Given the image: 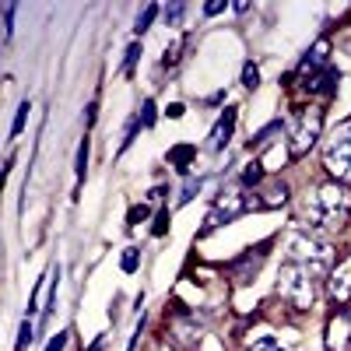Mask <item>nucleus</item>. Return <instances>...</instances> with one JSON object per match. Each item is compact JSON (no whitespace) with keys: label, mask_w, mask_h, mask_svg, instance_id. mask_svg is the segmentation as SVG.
I'll return each instance as SVG.
<instances>
[{"label":"nucleus","mask_w":351,"mask_h":351,"mask_svg":"<svg viewBox=\"0 0 351 351\" xmlns=\"http://www.w3.org/2000/svg\"><path fill=\"white\" fill-rule=\"evenodd\" d=\"M306 228L313 232H341L351 218V190L344 183H324L316 186L313 197H306Z\"/></svg>","instance_id":"nucleus-1"},{"label":"nucleus","mask_w":351,"mask_h":351,"mask_svg":"<svg viewBox=\"0 0 351 351\" xmlns=\"http://www.w3.org/2000/svg\"><path fill=\"white\" fill-rule=\"evenodd\" d=\"M285 253L291 263H299V267H306L313 278H324L330 271V260H334V250L327 239H319L313 228L306 225H295L288 232V239H285Z\"/></svg>","instance_id":"nucleus-2"},{"label":"nucleus","mask_w":351,"mask_h":351,"mask_svg":"<svg viewBox=\"0 0 351 351\" xmlns=\"http://www.w3.org/2000/svg\"><path fill=\"white\" fill-rule=\"evenodd\" d=\"M278 295L291 306V309H313L316 302V278L299 267V263H285V267L278 271Z\"/></svg>","instance_id":"nucleus-3"},{"label":"nucleus","mask_w":351,"mask_h":351,"mask_svg":"<svg viewBox=\"0 0 351 351\" xmlns=\"http://www.w3.org/2000/svg\"><path fill=\"white\" fill-rule=\"evenodd\" d=\"M253 208H260V197L246 193V186L221 190L218 200H215V208H211V215H208V221H204V228H200V236H208V232H215V228H221L228 221H236L239 215H246Z\"/></svg>","instance_id":"nucleus-4"},{"label":"nucleus","mask_w":351,"mask_h":351,"mask_svg":"<svg viewBox=\"0 0 351 351\" xmlns=\"http://www.w3.org/2000/svg\"><path fill=\"white\" fill-rule=\"evenodd\" d=\"M319 134H324V109L319 106H309L302 116H299V123L291 127V141H288V148H291V158H302L316 148V141Z\"/></svg>","instance_id":"nucleus-5"},{"label":"nucleus","mask_w":351,"mask_h":351,"mask_svg":"<svg viewBox=\"0 0 351 351\" xmlns=\"http://www.w3.org/2000/svg\"><path fill=\"white\" fill-rule=\"evenodd\" d=\"M236 123H239V109L228 106V109L218 116V123H215V130H211V141H208V148H211L215 155H221V152L228 148L232 134H236Z\"/></svg>","instance_id":"nucleus-6"},{"label":"nucleus","mask_w":351,"mask_h":351,"mask_svg":"<svg viewBox=\"0 0 351 351\" xmlns=\"http://www.w3.org/2000/svg\"><path fill=\"white\" fill-rule=\"evenodd\" d=\"M267 260V243H260L256 250H250V253H243L236 263H232V278H236L239 285H250L253 278H256V271H260V263Z\"/></svg>","instance_id":"nucleus-7"},{"label":"nucleus","mask_w":351,"mask_h":351,"mask_svg":"<svg viewBox=\"0 0 351 351\" xmlns=\"http://www.w3.org/2000/svg\"><path fill=\"white\" fill-rule=\"evenodd\" d=\"M172 334H176V341H180V344L193 348V344L200 341V334H204V324L197 319V313H186V309H180V313L172 316Z\"/></svg>","instance_id":"nucleus-8"},{"label":"nucleus","mask_w":351,"mask_h":351,"mask_svg":"<svg viewBox=\"0 0 351 351\" xmlns=\"http://www.w3.org/2000/svg\"><path fill=\"white\" fill-rule=\"evenodd\" d=\"M327 291L334 302H348L351 299V256H344L337 267L327 274Z\"/></svg>","instance_id":"nucleus-9"},{"label":"nucleus","mask_w":351,"mask_h":351,"mask_svg":"<svg viewBox=\"0 0 351 351\" xmlns=\"http://www.w3.org/2000/svg\"><path fill=\"white\" fill-rule=\"evenodd\" d=\"M324 341H327V351H348V348H351V316H348V313L330 316Z\"/></svg>","instance_id":"nucleus-10"},{"label":"nucleus","mask_w":351,"mask_h":351,"mask_svg":"<svg viewBox=\"0 0 351 351\" xmlns=\"http://www.w3.org/2000/svg\"><path fill=\"white\" fill-rule=\"evenodd\" d=\"M306 88H309V95H319V99H330V95L337 92V71H334V67H324V71H316V74H309Z\"/></svg>","instance_id":"nucleus-11"},{"label":"nucleus","mask_w":351,"mask_h":351,"mask_svg":"<svg viewBox=\"0 0 351 351\" xmlns=\"http://www.w3.org/2000/svg\"><path fill=\"white\" fill-rule=\"evenodd\" d=\"M288 158H291V148H288L285 141H274L271 148H263V155H260L256 162H260V169H263V172H281Z\"/></svg>","instance_id":"nucleus-12"},{"label":"nucleus","mask_w":351,"mask_h":351,"mask_svg":"<svg viewBox=\"0 0 351 351\" xmlns=\"http://www.w3.org/2000/svg\"><path fill=\"white\" fill-rule=\"evenodd\" d=\"M327 60H330V39H316L313 49L302 56V71L316 74V71H324V67H327Z\"/></svg>","instance_id":"nucleus-13"},{"label":"nucleus","mask_w":351,"mask_h":351,"mask_svg":"<svg viewBox=\"0 0 351 351\" xmlns=\"http://www.w3.org/2000/svg\"><path fill=\"white\" fill-rule=\"evenodd\" d=\"M288 197H291V186L285 180H271L260 190V208H281V204H288Z\"/></svg>","instance_id":"nucleus-14"},{"label":"nucleus","mask_w":351,"mask_h":351,"mask_svg":"<svg viewBox=\"0 0 351 351\" xmlns=\"http://www.w3.org/2000/svg\"><path fill=\"white\" fill-rule=\"evenodd\" d=\"M281 130H285L281 120H274V123H267L263 130H256V134L250 137V152H253V148H271V144H274V134H281Z\"/></svg>","instance_id":"nucleus-15"},{"label":"nucleus","mask_w":351,"mask_h":351,"mask_svg":"<svg viewBox=\"0 0 351 351\" xmlns=\"http://www.w3.org/2000/svg\"><path fill=\"white\" fill-rule=\"evenodd\" d=\"M186 46H190V39H186V36H180V39H176L172 46H165V56H162V67H169V71H172L176 64L183 60V49H186Z\"/></svg>","instance_id":"nucleus-16"},{"label":"nucleus","mask_w":351,"mask_h":351,"mask_svg":"<svg viewBox=\"0 0 351 351\" xmlns=\"http://www.w3.org/2000/svg\"><path fill=\"white\" fill-rule=\"evenodd\" d=\"M158 14H162V8H158V4H148V8H144V11L137 14V25H134V32H137V36H144V32H148V28H152V21H155Z\"/></svg>","instance_id":"nucleus-17"},{"label":"nucleus","mask_w":351,"mask_h":351,"mask_svg":"<svg viewBox=\"0 0 351 351\" xmlns=\"http://www.w3.org/2000/svg\"><path fill=\"white\" fill-rule=\"evenodd\" d=\"M137 267H141V250L137 246H127L123 256H120V271L123 274H137Z\"/></svg>","instance_id":"nucleus-18"},{"label":"nucleus","mask_w":351,"mask_h":351,"mask_svg":"<svg viewBox=\"0 0 351 351\" xmlns=\"http://www.w3.org/2000/svg\"><path fill=\"white\" fill-rule=\"evenodd\" d=\"M169 158L176 162V169H180V172H186L190 169V158H193V148H190V144H180V148L169 152Z\"/></svg>","instance_id":"nucleus-19"},{"label":"nucleus","mask_w":351,"mask_h":351,"mask_svg":"<svg viewBox=\"0 0 351 351\" xmlns=\"http://www.w3.org/2000/svg\"><path fill=\"white\" fill-rule=\"evenodd\" d=\"M28 109H32L28 102H21V106H18V112H14V123H11V141H14V137H21V130H25V123H28Z\"/></svg>","instance_id":"nucleus-20"},{"label":"nucleus","mask_w":351,"mask_h":351,"mask_svg":"<svg viewBox=\"0 0 351 351\" xmlns=\"http://www.w3.org/2000/svg\"><path fill=\"white\" fill-rule=\"evenodd\" d=\"M88 148H92V141H81L77 144V165H74V172H77V180H84V172H88Z\"/></svg>","instance_id":"nucleus-21"},{"label":"nucleus","mask_w":351,"mask_h":351,"mask_svg":"<svg viewBox=\"0 0 351 351\" xmlns=\"http://www.w3.org/2000/svg\"><path fill=\"white\" fill-rule=\"evenodd\" d=\"M137 56H141V43H130V46H127V56H123V74H127V77H130L134 67H137Z\"/></svg>","instance_id":"nucleus-22"},{"label":"nucleus","mask_w":351,"mask_h":351,"mask_svg":"<svg viewBox=\"0 0 351 351\" xmlns=\"http://www.w3.org/2000/svg\"><path fill=\"white\" fill-rule=\"evenodd\" d=\"M186 11H190V8H186V4H169V8H165V11H162V14H165V25H180V21H183V14H186Z\"/></svg>","instance_id":"nucleus-23"},{"label":"nucleus","mask_w":351,"mask_h":351,"mask_svg":"<svg viewBox=\"0 0 351 351\" xmlns=\"http://www.w3.org/2000/svg\"><path fill=\"white\" fill-rule=\"evenodd\" d=\"M260 176H263L260 162H250V165L243 169V186H256V183H260Z\"/></svg>","instance_id":"nucleus-24"},{"label":"nucleus","mask_w":351,"mask_h":351,"mask_svg":"<svg viewBox=\"0 0 351 351\" xmlns=\"http://www.w3.org/2000/svg\"><path fill=\"white\" fill-rule=\"evenodd\" d=\"M256 84H260V67L253 60H246V67H243V88H256Z\"/></svg>","instance_id":"nucleus-25"},{"label":"nucleus","mask_w":351,"mask_h":351,"mask_svg":"<svg viewBox=\"0 0 351 351\" xmlns=\"http://www.w3.org/2000/svg\"><path fill=\"white\" fill-rule=\"evenodd\" d=\"M14 14H18V8L4 4V43H11V36H14Z\"/></svg>","instance_id":"nucleus-26"},{"label":"nucleus","mask_w":351,"mask_h":351,"mask_svg":"<svg viewBox=\"0 0 351 351\" xmlns=\"http://www.w3.org/2000/svg\"><path fill=\"white\" fill-rule=\"evenodd\" d=\"M28 344H32V316L21 319V334H18V351H25Z\"/></svg>","instance_id":"nucleus-27"},{"label":"nucleus","mask_w":351,"mask_h":351,"mask_svg":"<svg viewBox=\"0 0 351 351\" xmlns=\"http://www.w3.org/2000/svg\"><path fill=\"white\" fill-rule=\"evenodd\" d=\"M137 120H141V127H152V123H155V102H152V99H144Z\"/></svg>","instance_id":"nucleus-28"},{"label":"nucleus","mask_w":351,"mask_h":351,"mask_svg":"<svg viewBox=\"0 0 351 351\" xmlns=\"http://www.w3.org/2000/svg\"><path fill=\"white\" fill-rule=\"evenodd\" d=\"M200 186H204L200 180H190V183L183 186V193H180V200H176V204H180V208H183V204H190V200L197 197V190H200Z\"/></svg>","instance_id":"nucleus-29"},{"label":"nucleus","mask_w":351,"mask_h":351,"mask_svg":"<svg viewBox=\"0 0 351 351\" xmlns=\"http://www.w3.org/2000/svg\"><path fill=\"white\" fill-rule=\"evenodd\" d=\"M246 351H281V348H278V341H274V337H256Z\"/></svg>","instance_id":"nucleus-30"},{"label":"nucleus","mask_w":351,"mask_h":351,"mask_svg":"<svg viewBox=\"0 0 351 351\" xmlns=\"http://www.w3.org/2000/svg\"><path fill=\"white\" fill-rule=\"evenodd\" d=\"M183 112H186V106H183V102H169V109H165V116H169V120H180Z\"/></svg>","instance_id":"nucleus-31"},{"label":"nucleus","mask_w":351,"mask_h":351,"mask_svg":"<svg viewBox=\"0 0 351 351\" xmlns=\"http://www.w3.org/2000/svg\"><path fill=\"white\" fill-rule=\"evenodd\" d=\"M67 348V334H56L49 344H46V351H64Z\"/></svg>","instance_id":"nucleus-32"},{"label":"nucleus","mask_w":351,"mask_h":351,"mask_svg":"<svg viewBox=\"0 0 351 351\" xmlns=\"http://www.w3.org/2000/svg\"><path fill=\"white\" fill-rule=\"evenodd\" d=\"M144 218H148V208H144V204L141 208H130V225H141Z\"/></svg>","instance_id":"nucleus-33"},{"label":"nucleus","mask_w":351,"mask_h":351,"mask_svg":"<svg viewBox=\"0 0 351 351\" xmlns=\"http://www.w3.org/2000/svg\"><path fill=\"white\" fill-rule=\"evenodd\" d=\"M155 221H158V225H155V236H165V228H169V211H162Z\"/></svg>","instance_id":"nucleus-34"},{"label":"nucleus","mask_w":351,"mask_h":351,"mask_svg":"<svg viewBox=\"0 0 351 351\" xmlns=\"http://www.w3.org/2000/svg\"><path fill=\"white\" fill-rule=\"evenodd\" d=\"M225 8H228V4H221V0H215V4H204V14H211V18H215V14H221Z\"/></svg>","instance_id":"nucleus-35"},{"label":"nucleus","mask_w":351,"mask_h":351,"mask_svg":"<svg viewBox=\"0 0 351 351\" xmlns=\"http://www.w3.org/2000/svg\"><path fill=\"white\" fill-rule=\"evenodd\" d=\"M95 116H99V106H95V102H88V112H84V123L92 127V123H95Z\"/></svg>","instance_id":"nucleus-36"},{"label":"nucleus","mask_w":351,"mask_h":351,"mask_svg":"<svg viewBox=\"0 0 351 351\" xmlns=\"http://www.w3.org/2000/svg\"><path fill=\"white\" fill-rule=\"evenodd\" d=\"M148 197H152V200H162V197H165V186H155V190H152Z\"/></svg>","instance_id":"nucleus-37"},{"label":"nucleus","mask_w":351,"mask_h":351,"mask_svg":"<svg viewBox=\"0 0 351 351\" xmlns=\"http://www.w3.org/2000/svg\"><path fill=\"white\" fill-rule=\"evenodd\" d=\"M158 351H172V348H158Z\"/></svg>","instance_id":"nucleus-38"}]
</instances>
